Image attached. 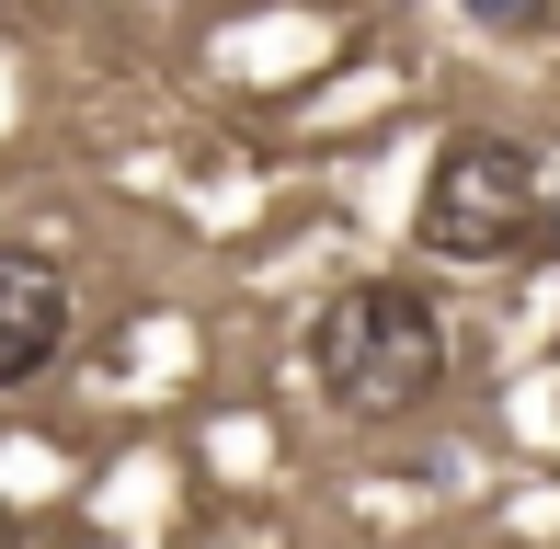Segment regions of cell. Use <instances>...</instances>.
<instances>
[{"mask_svg":"<svg viewBox=\"0 0 560 549\" xmlns=\"http://www.w3.org/2000/svg\"><path fill=\"white\" fill-rule=\"evenodd\" d=\"M446 297L412 287V274H354L310 309V389L343 423H412L446 389Z\"/></svg>","mask_w":560,"mask_h":549,"instance_id":"6da1fadb","label":"cell"},{"mask_svg":"<svg viewBox=\"0 0 560 549\" xmlns=\"http://www.w3.org/2000/svg\"><path fill=\"white\" fill-rule=\"evenodd\" d=\"M412 241L446 253V264H526V253H549V241H560L549 161L526 138H446L435 172H423Z\"/></svg>","mask_w":560,"mask_h":549,"instance_id":"7a4b0ae2","label":"cell"},{"mask_svg":"<svg viewBox=\"0 0 560 549\" xmlns=\"http://www.w3.org/2000/svg\"><path fill=\"white\" fill-rule=\"evenodd\" d=\"M69 355V264L35 241H0V401Z\"/></svg>","mask_w":560,"mask_h":549,"instance_id":"3957f363","label":"cell"},{"mask_svg":"<svg viewBox=\"0 0 560 549\" xmlns=\"http://www.w3.org/2000/svg\"><path fill=\"white\" fill-rule=\"evenodd\" d=\"M457 12H469V23H492V35H538V23H549V0H457Z\"/></svg>","mask_w":560,"mask_h":549,"instance_id":"277c9868","label":"cell"},{"mask_svg":"<svg viewBox=\"0 0 560 549\" xmlns=\"http://www.w3.org/2000/svg\"><path fill=\"white\" fill-rule=\"evenodd\" d=\"M0 549H23V527H12V504H0Z\"/></svg>","mask_w":560,"mask_h":549,"instance_id":"5b68a950","label":"cell"}]
</instances>
